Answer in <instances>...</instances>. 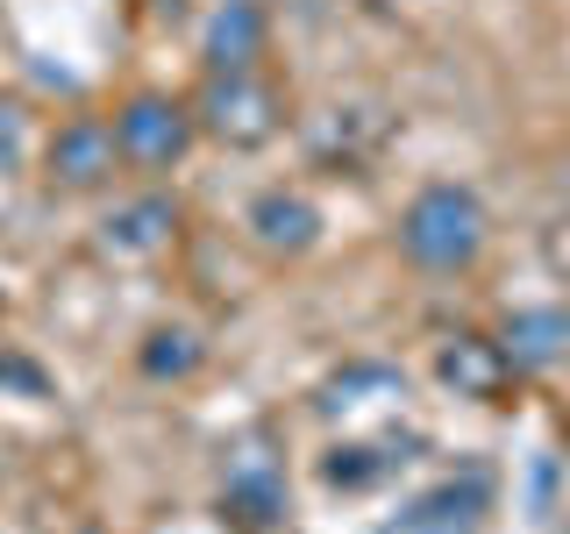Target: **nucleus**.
I'll use <instances>...</instances> for the list:
<instances>
[{"mask_svg":"<svg viewBox=\"0 0 570 534\" xmlns=\"http://www.w3.org/2000/svg\"><path fill=\"white\" fill-rule=\"evenodd\" d=\"M492 249V207L463 178H428L400 207V257L428 278H463Z\"/></svg>","mask_w":570,"mask_h":534,"instance_id":"1","label":"nucleus"},{"mask_svg":"<svg viewBox=\"0 0 570 534\" xmlns=\"http://www.w3.org/2000/svg\"><path fill=\"white\" fill-rule=\"evenodd\" d=\"M193 107V129L222 150H272L285 136V86L264 65H236V71H200V86L186 93Z\"/></svg>","mask_w":570,"mask_h":534,"instance_id":"2","label":"nucleus"},{"mask_svg":"<svg viewBox=\"0 0 570 534\" xmlns=\"http://www.w3.org/2000/svg\"><path fill=\"white\" fill-rule=\"evenodd\" d=\"M107 129H115V150H121V171H142V178H165L193 157V107L186 93H165V86H136V93L115 100V115H107Z\"/></svg>","mask_w":570,"mask_h":534,"instance_id":"3","label":"nucleus"},{"mask_svg":"<svg viewBox=\"0 0 570 534\" xmlns=\"http://www.w3.org/2000/svg\"><path fill=\"white\" fill-rule=\"evenodd\" d=\"M228 534H285L293 521V492H285V463L272 449V435H243L222 449V492H214Z\"/></svg>","mask_w":570,"mask_h":534,"instance_id":"4","label":"nucleus"},{"mask_svg":"<svg viewBox=\"0 0 570 534\" xmlns=\"http://www.w3.org/2000/svg\"><path fill=\"white\" fill-rule=\"evenodd\" d=\"M485 521H492V471L463 463V471L435 477L428 492L406 498L385 521V534H485Z\"/></svg>","mask_w":570,"mask_h":534,"instance_id":"5","label":"nucleus"},{"mask_svg":"<svg viewBox=\"0 0 570 534\" xmlns=\"http://www.w3.org/2000/svg\"><path fill=\"white\" fill-rule=\"evenodd\" d=\"M121 171V150H115V129H107V115H65L58 129L43 142V178L50 192H107Z\"/></svg>","mask_w":570,"mask_h":534,"instance_id":"6","label":"nucleus"},{"mask_svg":"<svg viewBox=\"0 0 570 534\" xmlns=\"http://www.w3.org/2000/svg\"><path fill=\"white\" fill-rule=\"evenodd\" d=\"M435 385L450 399H471V406H507L521 370L507 364V349L492 343V328H450L435 343Z\"/></svg>","mask_w":570,"mask_h":534,"instance_id":"7","label":"nucleus"},{"mask_svg":"<svg viewBox=\"0 0 570 534\" xmlns=\"http://www.w3.org/2000/svg\"><path fill=\"white\" fill-rule=\"evenodd\" d=\"M414 449H421V435H400V427H379V435L343 427V442L321 449V485H335V492H379L385 477H400L406 463H414Z\"/></svg>","mask_w":570,"mask_h":534,"instance_id":"8","label":"nucleus"},{"mask_svg":"<svg viewBox=\"0 0 570 534\" xmlns=\"http://www.w3.org/2000/svg\"><path fill=\"white\" fill-rule=\"evenodd\" d=\"M178 228H186V207L171 200V192H136V200H115L100 221V249L107 257H165V249L178 243Z\"/></svg>","mask_w":570,"mask_h":534,"instance_id":"9","label":"nucleus"},{"mask_svg":"<svg viewBox=\"0 0 570 534\" xmlns=\"http://www.w3.org/2000/svg\"><path fill=\"white\" fill-rule=\"evenodd\" d=\"M492 343L507 349V364L521 370V378H542V370H557L570 356V307H557V299H528V307H513L492 328Z\"/></svg>","mask_w":570,"mask_h":534,"instance_id":"10","label":"nucleus"},{"mask_svg":"<svg viewBox=\"0 0 570 534\" xmlns=\"http://www.w3.org/2000/svg\"><path fill=\"white\" fill-rule=\"evenodd\" d=\"M243 228H249V243H257L264 257H307L321 243V207L299 186H264L257 200H249Z\"/></svg>","mask_w":570,"mask_h":534,"instance_id":"11","label":"nucleus"},{"mask_svg":"<svg viewBox=\"0 0 570 534\" xmlns=\"http://www.w3.org/2000/svg\"><path fill=\"white\" fill-rule=\"evenodd\" d=\"M272 50V14L264 0H214L200 22V71H236V65H264Z\"/></svg>","mask_w":570,"mask_h":534,"instance_id":"12","label":"nucleus"},{"mask_svg":"<svg viewBox=\"0 0 570 534\" xmlns=\"http://www.w3.org/2000/svg\"><path fill=\"white\" fill-rule=\"evenodd\" d=\"M392 406H406V370H392V364H343L314 392V414L343 421V427H364L371 414H392Z\"/></svg>","mask_w":570,"mask_h":534,"instance_id":"13","label":"nucleus"},{"mask_svg":"<svg viewBox=\"0 0 570 534\" xmlns=\"http://www.w3.org/2000/svg\"><path fill=\"white\" fill-rule=\"evenodd\" d=\"M200 364H207V343H200V328H186V320H157V328L136 343V370L157 378V385L193 378Z\"/></svg>","mask_w":570,"mask_h":534,"instance_id":"14","label":"nucleus"},{"mask_svg":"<svg viewBox=\"0 0 570 534\" xmlns=\"http://www.w3.org/2000/svg\"><path fill=\"white\" fill-rule=\"evenodd\" d=\"M29 142H36V129H29V100H22V93H0V178H22Z\"/></svg>","mask_w":570,"mask_h":534,"instance_id":"15","label":"nucleus"},{"mask_svg":"<svg viewBox=\"0 0 570 534\" xmlns=\"http://www.w3.org/2000/svg\"><path fill=\"white\" fill-rule=\"evenodd\" d=\"M79 534H100V527H79Z\"/></svg>","mask_w":570,"mask_h":534,"instance_id":"16","label":"nucleus"},{"mask_svg":"<svg viewBox=\"0 0 570 534\" xmlns=\"http://www.w3.org/2000/svg\"><path fill=\"white\" fill-rule=\"evenodd\" d=\"M563 534H570V521H563Z\"/></svg>","mask_w":570,"mask_h":534,"instance_id":"17","label":"nucleus"},{"mask_svg":"<svg viewBox=\"0 0 570 534\" xmlns=\"http://www.w3.org/2000/svg\"><path fill=\"white\" fill-rule=\"evenodd\" d=\"M285 534H293V527H285Z\"/></svg>","mask_w":570,"mask_h":534,"instance_id":"18","label":"nucleus"}]
</instances>
